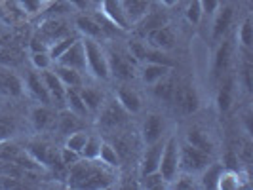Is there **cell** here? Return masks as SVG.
Segmentation results:
<instances>
[{
  "label": "cell",
  "mask_w": 253,
  "mask_h": 190,
  "mask_svg": "<svg viewBox=\"0 0 253 190\" xmlns=\"http://www.w3.org/2000/svg\"><path fill=\"white\" fill-rule=\"evenodd\" d=\"M82 127H84V118H80L78 114H75L73 111H69L67 107H65L63 111L57 113V126H55V129H57L63 137H67L69 133H73L76 129H82Z\"/></svg>",
  "instance_id": "obj_17"
},
{
  "label": "cell",
  "mask_w": 253,
  "mask_h": 190,
  "mask_svg": "<svg viewBox=\"0 0 253 190\" xmlns=\"http://www.w3.org/2000/svg\"><path fill=\"white\" fill-rule=\"evenodd\" d=\"M219 190H238L242 189V177L238 169H223L219 177Z\"/></svg>",
  "instance_id": "obj_31"
},
{
  "label": "cell",
  "mask_w": 253,
  "mask_h": 190,
  "mask_svg": "<svg viewBox=\"0 0 253 190\" xmlns=\"http://www.w3.org/2000/svg\"><path fill=\"white\" fill-rule=\"evenodd\" d=\"M166 21H168V19H166V15H162V13H158V12H151V10H149V13H147V15L141 19L139 23H137V25L143 27V29L139 31V35L143 37L147 31H151V29H156V27L166 25Z\"/></svg>",
  "instance_id": "obj_37"
},
{
  "label": "cell",
  "mask_w": 253,
  "mask_h": 190,
  "mask_svg": "<svg viewBox=\"0 0 253 190\" xmlns=\"http://www.w3.org/2000/svg\"><path fill=\"white\" fill-rule=\"evenodd\" d=\"M141 181H143V187H145V189H164V187H168L166 181L162 179V175H160L158 171H154V173H151V175L141 177Z\"/></svg>",
  "instance_id": "obj_43"
},
{
  "label": "cell",
  "mask_w": 253,
  "mask_h": 190,
  "mask_svg": "<svg viewBox=\"0 0 253 190\" xmlns=\"http://www.w3.org/2000/svg\"><path fill=\"white\" fill-rule=\"evenodd\" d=\"M114 99L120 103V107L126 111L127 114H139L143 111V99L141 95L131 88H120L116 89Z\"/></svg>",
  "instance_id": "obj_15"
},
{
  "label": "cell",
  "mask_w": 253,
  "mask_h": 190,
  "mask_svg": "<svg viewBox=\"0 0 253 190\" xmlns=\"http://www.w3.org/2000/svg\"><path fill=\"white\" fill-rule=\"evenodd\" d=\"M75 25H76V29H78V33H82V35H84V38L99 40V42L105 38V29H103L95 19L88 17V15H78Z\"/></svg>",
  "instance_id": "obj_19"
},
{
  "label": "cell",
  "mask_w": 253,
  "mask_h": 190,
  "mask_svg": "<svg viewBox=\"0 0 253 190\" xmlns=\"http://www.w3.org/2000/svg\"><path fill=\"white\" fill-rule=\"evenodd\" d=\"M143 42H145L149 48H152V50L168 51L175 46V35H173V31L168 25H162V27H156V29L147 31V33L143 35Z\"/></svg>",
  "instance_id": "obj_7"
},
{
  "label": "cell",
  "mask_w": 253,
  "mask_h": 190,
  "mask_svg": "<svg viewBox=\"0 0 253 190\" xmlns=\"http://www.w3.org/2000/svg\"><path fill=\"white\" fill-rule=\"evenodd\" d=\"M162 147H164V141H158L154 145H149L145 152H143V158H141L139 165V175H151L154 171H158V164H160V154H162Z\"/></svg>",
  "instance_id": "obj_13"
},
{
  "label": "cell",
  "mask_w": 253,
  "mask_h": 190,
  "mask_svg": "<svg viewBox=\"0 0 253 190\" xmlns=\"http://www.w3.org/2000/svg\"><path fill=\"white\" fill-rule=\"evenodd\" d=\"M31 124L37 131H53L57 126V113L50 105H37L31 111Z\"/></svg>",
  "instance_id": "obj_8"
},
{
  "label": "cell",
  "mask_w": 253,
  "mask_h": 190,
  "mask_svg": "<svg viewBox=\"0 0 253 190\" xmlns=\"http://www.w3.org/2000/svg\"><path fill=\"white\" fill-rule=\"evenodd\" d=\"M232 105V82H227L217 91V109L219 113H227Z\"/></svg>",
  "instance_id": "obj_39"
},
{
  "label": "cell",
  "mask_w": 253,
  "mask_h": 190,
  "mask_svg": "<svg viewBox=\"0 0 253 190\" xmlns=\"http://www.w3.org/2000/svg\"><path fill=\"white\" fill-rule=\"evenodd\" d=\"M82 44L86 51V71H89L97 80H111L107 50L101 46V42L91 38H82Z\"/></svg>",
  "instance_id": "obj_1"
},
{
  "label": "cell",
  "mask_w": 253,
  "mask_h": 190,
  "mask_svg": "<svg viewBox=\"0 0 253 190\" xmlns=\"http://www.w3.org/2000/svg\"><path fill=\"white\" fill-rule=\"evenodd\" d=\"M164 127V118L160 114H147V118L143 120V126H141V141L145 143V147L162 141Z\"/></svg>",
  "instance_id": "obj_9"
},
{
  "label": "cell",
  "mask_w": 253,
  "mask_h": 190,
  "mask_svg": "<svg viewBox=\"0 0 253 190\" xmlns=\"http://www.w3.org/2000/svg\"><path fill=\"white\" fill-rule=\"evenodd\" d=\"M122 2H124V10L127 13L129 23H131V29L137 25L151 10V2L149 0H122Z\"/></svg>",
  "instance_id": "obj_20"
},
{
  "label": "cell",
  "mask_w": 253,
  "mask_h": 190,
  "mask_svg": "<svg viewBox=\"0 0 253 190\" xmlns=\"http://www.w3.org/2000/svg\"><path fill=\"white\" fill-rule=\"evenodd\" d=\"M29 50L31 53H37V51H48L50 50V44L44 40L42 37H33L31 38V44H29Z\"/></svg>",
  "instance_id": "obj_47"
},
{
  "label": "cell",
  "mask_w": 253,
  "mask_h": 190,
  "mask_svg": "<svg viewBox=\"0 0 253 190\" xmlns=\"http://www.w3.org/2000/svg\"><path fill=\"white\" fill-rule=\"evenodd\" d=\"M55 63L71 67V69H75L78 73H86V51H84L82 38H78L69 50L63 51Z\"/></svg>",
  "instance_id": "obj_10"
},
{
  "label": "cell",
  "mask_w": 253,
  "mask_h": 190,
  "mask_svg": "<svg viewBox=\"0 0 253 190\" xmlns=\"http://www.w3.org/2000/svg\"><path fill=\"white\" fill-rule=\"evenodd\" d=\"M23 63V51L15 46H4L0 48V65L6 69H15Z\"/></svg>",
  "instance_id": "obj_29"
},
{
  "label": "cell",
  "mask_w": 253,
  "mask_h": 190,
  "mask_svg": "<svg viewBox=\"0 0 253 190\" xmlns=\"http://www.w3.org/2000/svg\"><path fill=\"white\" fill-rule=\"evenodd\" d=\"M160 4L166 6V8H173V6H177L179 0H160Z\"/></svg>",
  "instance_id": "obj_51"
},
{
  "label": "cell",
  "mask_w": 253,
  "mask_h": 190,
  "mask_svg": "<svg viewBox=\"0 0 253 190\" xmlns=\"http://www.w3.org/2000/svg\"><path fill=\"white\" fill-rule=\"evenodd\" d=\"M232 51H234V46L230 40H223L219 44V48L215 51V57H213V71L215 75H221L225 73L230 65V59H232Z\"/></svg>",
  "instance_id": "obj_23"
},
{
  "label": "cell",
  "mask_w": 253,
  "mask_h": 190,
  "mask_svg": "<svg viewBox=\"0 0 253 190\" xmlns=\"http://www.w3.org/2000/svg\"><path fill=\"white\" fill-rule=\"evenodd\" d=\"M101 13L111 21V25H114L120 31H129L131 23L127 19V13L124 10V2L122 0H101L99 2Z\"/></svg>",
  "instance_id": "obj_6"
},
{
  "label": "cell",
  "mask_w": 253,
  "mask_h": 190,
  "mask_svg": "<svg viewBox=\"0 0 253 190\" xmlns=\"http://www.w3.org/2000/svg\"><path fill=\"white\" fill-rule=\"evenodd\" d=\"M143 63H158V65H166V67H169V69H173L175 67V61L162 50H152L147 46V51H145V59H143Z\"/></svg>",
  "instance_id": "obj_36"
},
{
  "label": "cell",
  "mask_w": 253,
  "mask_h": 190,
  "mask_svg": "<svg viewBox=\"0 0 253 190\" xmlns=\"http://www.w3.org/2000/svg\"><path fill=\"white\" fill-rule=\"evenodd\" d=\"M253 67L250 63V59H246L244 61V67H242V82H244V86L248 91H252L253 89Z\"/></svg>",
  "instance_id": "obj_46"
},
{
  "label": "cell",
  "mask_w": 253,
  "mask_h": 190,
  "mask_svg": "<svg viewBox=\"0 0 253 190\" xmlns=\"http://www.w3.org/2000/svg\"><path fill=\"white\" fill-rule=\"evenodd\" d=\"M15 2H17V6L21 8V12L25 15H33V13H38L42 10L40 0H15Z\"/></svg>",
  "instance_id": "obj_45"
},
{
  "label": "cell",
  "mask_w": 253,
  "mask_h": 190,
  "mask_svg": "<svg viewBox=\"0 0 253 190\" xmlns=\"http://www.w3.org/2000/svg\"><path fill=\"white\" fill-rule=\"evenodd\" d=\"M223 169H225L223 164L210 162V164L204 167L202 173H200V187H202V189H217L219 177H221V171H223Z\"/></svg>",
  "instance_id": "obj_28"
},
{
  "label": "cell",
  "mask_w": 253,
  "mask_h": 190,
  "mask_svg": "<svg viewBox=\"0 0 253 190\" xmlns=\"http://www.w3.org/2000/svg\"><path fill=\"white\" fill-rule=\"evenodd\" d=\"M42 75V80H44V84H46V88H48V93H50V99L51 103L55 105H65V86L63 82L57 78V75L51 71V69H48V71H42L40 73Z\"/></svg>",
  "instance_id": "obj_18"
},
{
  "label": "cell",
  "mask_w": 253,
  "mask_h": 190,
  "mask_svg": "<svg viewBox=\"0 0 253 190\" xmlns=\"http://www.w3.org/2000/svg\"><path fill=\"white\" fill-rule=\"evenodd\" d=\"M158 173L162 175L168 187L181 173V169H179V139L175 135H169L164 141L162 154H160V164H158Z\"/></svg>",
  "instance_id": "obj_2"
},
{
  "label": "cell",
  "mask_w": 253,
  "mask_h": 190,
  "mask_svg": "<svg viewBox=\"0 0 253 190\" xmlns=\"http://www.w3.org/2000/svg\"><path fill=\"white\" fill-rule=\"evenodd\" d=\"M82 156L78 154V152H75V151H71V149H67V147H63L61 151H59V160L63 162V165L69 169L71 165H75L78 160H80Z\"/></svg>",
  "instance_id": "obj_44"
},
{
  "label": "cell",
  "mask_w": 253,
  "mask_h": 190,
  "mask_svg": "<svg viewBox=\"0 0 253 190\" xmlns=\"http://www.w3.org/2000/svg\"><path fill=\"white\" fill-rule=\"evenodd\" d=\"M236 38H238V44L244 50H250L253 46V27L250 17H246L242 21V25L238 27V33H236Z\"/></svg>",
  "instance_id": "obj_35"
},
{
  "label": "cell",
  "mask_w": 253,
  "mask_h": 190,
  "mask_svg": "<svg viewBox=\"0 0 253 190\" xmlns=\"http://www.w3.org/2000/svg\"><path fill=\"white\" fill-rule=\"evenodd\" d=\"M65 107H67L69 111H73L75 114H78L80 118H84V120L89 116L88 109H86V105H84L82 97H80L78 88H67L65 89Z\"/></svg>",
  "instance_id": "obj_27"
},
{
  "label": "cell",
  "mask_w": 253,
  "mask_h": 190,
  "mask_svg": "<svg viewBox=\"0 0 253 190\" xmlns=\"http://www.w3.org/2000/svg\"><path fill=\"white\" fill-rule=\"evenodd\" d=\"M173 91H175V84H173V80L168 78V76H164L162 80H158V82L152 84V93H154V97L160 99V101L171 103L173 101Z\"/></svg>",
  "instance_id": "obj_30"
},
{
  "label": "cell",
  "mask_w": 253,
  "mask_h": 190,
  "mask_svg": "<svg viewBox=\"0 0 253 190\" xmlns=\"http://www.w3.org/2000/svg\"><path fill=\"white\" fill-rule=\"evenodd\" d=\"M107 61H109V73L111 78H118L122 82H129L137 76V61L129 53H120L116 50H107Z\"/></svg>",
  "instance_id": "obj_4"
},
{
  "label": "cell",
  "mask_w": 253,
  "mask_h": 190,
  "mask_svg": "<svg viewBox=\"0 0 253 190\" xmlns=\"http://www.w3.org/2000/svg\"><path fill=\"white\" fill-rule=\"evenodd\" d=\"M215 19H213V38L219 40V38H223V35L228 31V27L232 23V17H234V12H232V8L230 6H219V10L215 13Z\"/></svg>",
  "instance_id": "obj_22"
},
{
  "label": "cell",
  "mask_w": 253,
  "mask_h": 190,
  "mask_svg": "<svg viewBox=\"0 0 253 190\" xmlns=\"http://www.w3.org/2000/svg\"><path fill=\"white\" fill-rule=\"evenodd\" d=\"M185 17H187V21H189L190 25H198L202 21L204 12L198 0H190L189 6H187V12H185Z\"/></svg>",
  "instance_id": "obj_42"
},
{
  "label": "cell",
  "mask_w": 253,
  "mask_h": 190,
  "mask_svg": "<svg viewBox=\"0 0 253 190\" xmlns=\"http://www.w3.org/2000/svg\"><path fill=\"white\" fill-rule=\"evenodd\" d=\"M210 162H211V154L198 151L190 147L189 143H179V169L183 173H190L196 177Z\"/></svg>",
  "instance_id": "obj_3"
},
{
  "label": "cell",
  "mask_w": 253,
  "mask_h": 190,
  "mask_svg": "<svg viewBox=\"0 0 253 190\" xmlns=\"http://www.w3.org/2000/svg\"><path fill=\"white\" fill-rule=\"evenodd\" d=\"M88 135H89V131H86L84 127H82V129H76V131L69 133V135L65 137V147L80 154L82 149H84V145H86V141H88Z\"/></svg>",
  "instance_id": "obj_34"
},
{
  "label": "cell",
  "mask_w": 253,
  "mask_h": 190,
  "mask_svg": "<svg viewBox=\"0 0 253 190\" xmlns=\"http://www.w3.org/2000/svg\"><path fill=\"white\" fill-rule=\"evenodd\" d=\"M185 114H192L198 111L200 101H198V93L194 88H183V86H175L173 91V101Z\"/></svg>",
  "instance_id": "obj_14"
},
{
  "label": "cell",
  "mask_w": 253,
  "mask_h": 190,
  "mask_svg": "<svg viewBox=\"0 0 253 190\" xmlns=\"http://www.w3.org/2000/svg\"><path fill=\"white\" fill-rule=\"evenodd\" d=\"M169 67H166V65H158V63H143L141 67V80L145 82V84H149L152 86L154 82H158V80H162L164 76L169 75Z\"/></svg>",
  "instance_id": "obj_26"
},
{
  "label": "cell",
  "mask_w": 253,
  "mask_h": 190,
  "mask_svg": "<svg viewBox=\"0 0 253 190\" xmlns=\"http://www.w3.org/2000/svg\"><path fill=\"white\" fill-rule=\"evenodd\" d=\"M2 2H4V0H0V4H2Z\"/></svg>",
  "instance_id": "obj_54"
},
{
  "label": "cell",
  "mask_w": 253,
  "mask_h": 190,
  "mask_svg": "<svg viewBox=\"0 0 253 190\" xmlns=\"http://www.w3.org/2000/svg\"><path fill=\"white\" fill-rule=\"evenodd\" d=\"M240 156L246 162H252V143H250V141L244 143V147L240 149Z\"/></svg>",
  "instance_id": "obj_50"
},
{
  "label": "cell",
  "mask_w": 253,
  "mask_h": 190,
  "mask_svg": "<svg viewBox=\"0 0 253 190\" xmlns=\"http://www.w3.org/2000/svg\"><path fill=\"white\" fill-rule=\"evenodd\" d=\"M51 0H40V4H42V6H46V4H50Z\"/></svg>",
  "instance_id": "obj_52"
},
{
  "label": "cell",
  "mask_w": 253,
  "mask_h": 190,
  "mask_svg": "<svg viewBox=\"0 0 253 190\" xmlns=\"http://www.w3.org/2000/svg\"><path fill=\"white\" fill-rule=\"evenodd\" d=\"M71 35V29L67 27L65 21L61 19H55V17H51V19H46L40 29H38V37H42L48 44H53V42H57V40H61V38L69 37Z\"/></svg>",
  "instance_id": "obj_12"
},
{
  "label": "cell",
  "mask_w": 253,
  "mask_h": 190,
  "mask_svg": "<svg viewBox=\"0 0 253 190\" xmlns=\"http://www.w3.org/2000/svg\"><path fill=\"white\" fill-rule=\"evenodd\" d=\"M78 91H80V97H82V101L86 105L88 113L89 114L99 113V109H101L103 103H105V95H103L101 91L97 88H86V86H80Z\"/></svg>",
  "instance_id": "obj_24"
},
{
  "label": "cell",
  "mask_w": 253,
  "mask_h": 190,
  "mask_svg": "<svg viewBox=\"0 0 253 190\" xmlns=\"http://www.w3.org/2000/svg\"><path fill=\"white\" fill-rule=\"evenodd\" d=\"M51 71L57 75V78L63 82L65 88H80L84 86V80H82V73H78L71 67H65V65L53 63Z\"/></svg>",
  "instance_id": "obj_21"
},
{
  "label": "cell",
  "mask_w": 253,
  "mask_h": 190,
  "mask_svg": "<svg viewBox=\"0 0 253 190\" xmlns=\"http://www.w3.org/2000/svg\"><path fill=\"white\" fill-rule=\"evenodd\" d=\"M25 89L33 95V97H35V99H37L38 103H42V105H51L48 88H46V84H44V80H42V75H40L38 71L27 75Z\"/></svg>",
  "instance_id": "obj_16"
},
{
  "label": "cell",
  "mask_w": 253,
  "mask_h": 190,
  "mask_svg": "<svg viewBox=\"0 0 253 190\" xmlns=\"http://www.w3.org/2000/svg\"><path fill=\"white\" fill-rule=\"evenodd\" d=\"M101 145H103L101 135H97V133H89L88 141H86L84 149H82V152H80V156H82L84 160H97V158H99V152H101Z\"/></svg>",
  "instance_id": "obj_32"
},
{
  "label": "cell",
  "mask_w": 253,
  "mask_h": 190,
  "mask_svg": "<svg viewBox=\"0 0 253 190\" xmlns=\"http://www.w3.org/2000/svg\"><path fill=\"white\" fill-rule=\"evenodd\" d=\"M76 40H78V38L69 35V37H65V38H61V40H57V42H53V44H51L50 50H48V53H50V57L53 59V63L59 59V55H61L63 51H67L71 46H73V44H75Z\"/></svg>",
  "instance_id": "obj_40"
},
{
  "label": "cell",
  "mask_w": 253,
  "mask_h": 190,
  "mask_svg": "<svg viewBox=\"0 0 253 190\" xmlns=\"http://www.w3.org/2000/svg\"><path fill=\"white\" fill-rule=\"evenodd\" d=\"M185 143H189L190 147H194V149H198V151L202 152H208V154L213 152V143L210 139V135L206 131H202V129H198V127H190L189 131H187Z\"/></svg>",
  "instance_id": "obj_25"
},
{
  "label": "cell",
  "mask_w": 253,
  "mask_h": 190,
  "mask_svg": "<svg viewBox=\"0 0 253 190\" xmlns=\"http://www.w3.org/2000/svg\"><path fill=\"white\" fill-rule=\"evenodd\" d=\"M17 133V122L13 116H8V114H2L0 116V143L4 141H10Z\"/></svg>",
  "instance_id": "obj_38"
},
{
  "label": "cell",
  "mask_w": 253,
  "mask_h": 190,
  "mask_svg": "<svg viewBox=\"0 0 253 190\" xmlns=\"http://www.w3.org/2000/svg\"><path fill=\"white\" fill-rule=\"evenodd\" d=\"M101 164H105L107 167H113V169H116L118 165H120V156H118V152H116V149H114L111 143H107V141H103L101 145V152H99V158H97Z\"/></svg>",
  "instance_id": "obj_33"
},
{
  "label": "cell",
  "mask_w": 253,
  "mask_h": 190,
  "mask_svg": "<svg viewBox=\"0 0 253 190\" xmlns=\"http://www.w3.org/2000/svg\"><path fill=\"white\" fill-rule=\"evenodd\" d=\"M91 2H97V4H99V2H101V0H91Z\"/></svg>",
  "instance_id": "obj_53"
},
{
  "label": "cell",
  "mask_w": 253,
  "mask_h": 190,
  "mask_svg": "<svg viewBox=\"0 0 253 190\" xmlns=\"http://www.w3.org/2000/svg\"><path fill=\"white\" fill-rule=\"evenodd\" d=\"M31 63H33V69L42 73V71H48L53 67V59L50 57L48 51H37V53H31Z\"/></svg>",
  "instance_id": "obj_41"
},
{
  "label": "cell",
  "mask_w": 253,
  "mask_h": 190,
  "mask_svg": "<svg viewBox=\"0 0 253 190\" xmlns=\"http://www.w3.org/2000/svg\"><path fill=\"white\" fill-rule=\"evenodd\" d=\"M198 2L202 6L204 15H213L221 6V0H198Z\"/></svg>",
  "instance_id": "obj_48"
},
{
  "label": "cell",
  "mask_w": 253,
  "mask_h": 190,
  "mask_svg": "<svg viewBox=\"0 0 253 190\" xmlns=\"http://www.w3.org/2000/svg\"><path fill=\"white\" fill-rule=\"evenodd\" d=\"M0 93L8 97H21L25 93V84L12 69L0 65Z\"/></svg>",
  "instance_id": "obj_11"
},
{
  "label": "cell",
  "mask_w": 253,
  "mask_h": 190,
  "mask_svg": "<svg viewBox=\"0 0 253 190\" xmlns=\"http://www.w3.org/2000/svg\"><path fill=\"white\" fill-rule=\"evenodd\" d=\"M75 10H80V12H86L89 6H91V0H67Z\"/></svg>",
  "instance_id": "obj_49"
},
{
  "label": "cell",
  "mask_w": 253,
  "mask_h": 190,
  "mask_svg": "<svg viewBox=\"0 0 253 190\" xmlns=\"http://www.w3.org/2000/svg\"><path fill=\"white\" fill-rule=\"evenodd\" d=\"M127 122V113L120 107V103L113 99V101H105L103 107L97 113V124L103 131H109V133H116L120 131L122 127L126 126Z\"/></svg>",
  "instance_id": "obj_5"
}]
</instances>
